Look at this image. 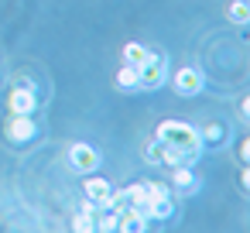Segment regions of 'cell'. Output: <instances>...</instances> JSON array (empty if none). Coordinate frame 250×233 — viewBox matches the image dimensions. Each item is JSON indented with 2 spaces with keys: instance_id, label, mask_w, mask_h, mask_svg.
<instances>
[{
  "instance_id": "2",
  "label": "cell",
  "mask_w": 250,
  "mask_h": 233,
  "mask_svg": "<svg viewBox=\"0 0 250 233\" xmlns=\"http://www.w3.org/2000/svg\"><path fill=\"white\" fill-rule=\"evenodd\" d=\"M137 72H141V89H158L168 79V62L161 52H147V59L137 65Z\"/></svg>"
},
{
  "instance_id": "8",
  "label": "cell",
  "mask_w": 250,
  "mask_h": 233,
  "mask_svg": "<svg viewBox=\"0 0 250 233\" xmlns=\"http://www.w3.org/2000/svg\"><path fill=\"white\" fill-rule=\"evenodd\" d=\"M110 192H113V185L106 182V178H86V199L89 202H96L100 209H106V202H110Z\"/></svg>"
},
{
  "instance_id": "9",
  "label": "cell",
  "mask_w": 250,
  "mask_h": 233,
  "mask_svg": "<svg viewBox=\"0 0 250 233\" xmlns=\"http://www.w3.org/2000/svg\"><path fill=\"white\" fill-rule=\"evenodd\" d=\"M171 185H175L178 192H195V189H199V175L192 171V165H175Z\"/></svg>"
},
{
  "instance_id": "18",
  "label": "cell",
  "mask_w": 250,
  "mask_h": 233,
  "mask_svg": "<svg viewBox=\"0 0 250 233\" xmlns=\"http://www.w3.org/2000/svg\"><path fill=\"white\" fill-rule=\"evenodd\" d=\"M144 158L151 161V165H161V141L154 137L151 144H147V151H144Z\"/></svg>"
},
{
  "instance_id": "11",
  "label": "cell",
  "mask_w": 250,
  "mask_h": 233,
  "mask_svg": "<svg viewBox=\"0 0 250 233\" xmlns=\"http://www.w3.org/2000/svg\"><path fill=\"white\" fill-rule=\"evenodd\" d=\"M117 86L120 89H141V72H137V65H120L117 69Z\"/></svg>"
},
{
  "instance_id": "13",
  "label": "cell",
  "mask_w": 250,
  "mask_h": 233,
  "mask_svg": "<svg viewBox=\"0 0 250 233\" xmlns=\"http://www.w3.org/2000/svg\"><path fill=\"white\" fill-rule=\"evenodd\" d=\"M144 59H147V48H144V45H137V42H130V45L124 48V62H127V65H141Z\"/></svg>"
},
{
  "instance_id": "19",
  "label": "cell",
  "mask_w": 250,
  "mask_h": 233,
  "mask_svg": "<svg viewBox=\"0 0 250 233\" xmlns=\"http://www.w3.org/2000/svg\"><path fill=\"white\" fill-rule=\"evenodd\" d=\"M247 158H250V141H240V161L247 165Z\"/></svg>"
},
{
  "instance_id": "5",
  "label": "cell",
  "mask_w": 250,
  "mask_h": 233,
  "mask_svg": "<svg viewBox=\"0 0 250 233\" xmlns=\"http://www.w3.org/2000/svg\"><path fill=\"white\" fill-rule=\"evenodd\" d=\"M69 161H72V168L76 171H96L100 168V151L93 148V144H72L69 148Z\"/></svg>"
},
{
  "instance_id": "10",
  "label": "cell",
  "mask_w": 250,
  "mask_h": 233,
  "mask_svg": "<svg viewBox=\"0 0 250 233\" xmlns=\"http://www.w3.org/2000/svg\"><path fill=\"white\" fill-rule=\"evenodd\" d=\"M144 212H147V219H168L175 212V202H171V195H158V199L144 202Z\"/></svg>"
},
{
  "instance_id": "12",
  "label": "cell",
  "mask_w": 250,
  "mask_h": 233,
  "mask_svg": "<svg viewBox=\"0 0 250 233\" xmlns=\"http://www.w3.org/2000/svg\"><path fill=\"white\" fill-rule=\"evenodd\" d=\"M124 195H127V206H141V209H144V202H147V182H134V185H127Z\"/></svg>"
},
{
  "instance_id": "1",
  "label": "cell",
  "mask_w": 250,
  "mask_h": 233,
  "mask_svg": "<svg viewBox=\"0 0 250 233\" xmlns=\"http://www.w3.org/2000/svg\"><path fill=\"white\" fill-rule=\"evenodd\" d=\"M154 137H158L165 148L178 151V154L185 158V165H195L199 154H202V134H199L192 124H182V120H161L158 130H154Z\"/></svg>"
},
{
  "instance_id": "7",
  "label": "cell",
  "mask_w": 250,
  "mask_h": 233,
  "mask_svg": "<svg viewBox=\"0 0 250 233\" xmlns=\"http://www.w3.org/2000/svg\"><path fill=\"white\" fill-rule=\"evenodd\" d=\"M117 216H120V230H124V233H141V230H147V223H151L141 206H124V209H117Z\"/></svg>"
},
{
  "instance_id": "15",
  "label": "cell",
  "mask_w": 250,
  "mask_h": 233,
  "mask_svg": "<svg viewBox=\"0 0 250 233\" xmlns=\"http://www.w3.org/2000/svg\"><path fill=\"white\" fill-rule=\"evenodd\" d=\"M223 137H226V130H223L219 124H212V127H206V134H202V148H219Z\"/></svg>"
},
{
  "instance_id": "17",
  "label": "cell",
  "mask_w": 250,
  "mask_h": 233,
  "mask_svg": "<svg viewBox=\"0 0 250 233\" xmlns=\"http://www.w3.org/2000/svg\"><path fill=\"white\" fill-rule=\"evenodd\" d=\"M229 18H233L236 24H247V21H250V4H247V0H236V4L229 7Z\"/></svg>"
},
{
  "instance_id": "3",
  "label": "cell",
  "mask_w": 250,
  "mask_h": 233,
  "mask_svg": "<svg viewBox=\"0 0 250 233\" xmlns=\"http://www.w3.org/2000/svg\"><path fill=\"white\" fill-rule=\"evenodd\" d=\"M35 134H38L35 113H11V120H7V137H11V144H28V141H35Z\"/></svg>"
},
{
  "instance_id": "14",
  "label": "cell",
  "mask_w": 250,
  "mask_h": 233,
  "mask_svg": "<svg viewBox=\"0 0 250 233\" xmlns=\"http://www.w3.org/2000/svg\"><path fill=\"white\" fill-rule=\"evenodd\" d=\"M96 230H103V233H117V230H120V216H117L113 209H103V216L96 219Z\"/></svg>"
},
{
  "instance_id": "20",
  "label": "cell",
  "mask_w": 250,
  "mask_h": 233,
  "mask_svg": "<svg viewBox=\"0 0 250 233\" xmlns=\"http://www.w3.org/2000/svg\"><path fill=\"white\" fill-rule=\"evenodd\" d=\"M240 185L250 189V171H247V165H243V171H240Z\"/></svg>"
},
{
  "instance_id": "16",
  "label": "cell",
  "mask_w": 250,
  "mask_h": 233,
  "mask_svg": "<svg viewBox=\"0 0 250 233\" xmlns=\"http://www.w3.org/2000/svg\"><path fill=\"white\" fill-rule=\"evenodd\" d=\"M72 230H76V233H89V230H96V216H93V212H79V216L72 219Z\"/></svg>"
},
{
  "instance_id": "6",
  "label": "cell",
  "mask_w": 250,
  "mask_h": 233,
  "mask_svg": "<svg viewBox=\"0 0 250 233\" xmlns=\"http://www.w3.org/2000/svg\"><path fill=\"white\" fill-rule=\"evenodd\" d=\"M7 106H11V113H35L38 110V93L31 86H18L7 96Z\"/></svg>"
},
{
  "instance_id": "4",
  "label": "cell",
  "mask_w": 250,
  "mask_h": 233,
  "mask_svg": "<svg viewBox=\"0 0 250 233\" xmlns=\"http://www.w3.org/2000/svg\"><path fill=\"white\" fill-rule=\"evenodd\" d=\"M202 86H206V76H202L195 65H185V69L175 72V93H178V96H195Z\"/></svg>"
}]
</instances>
